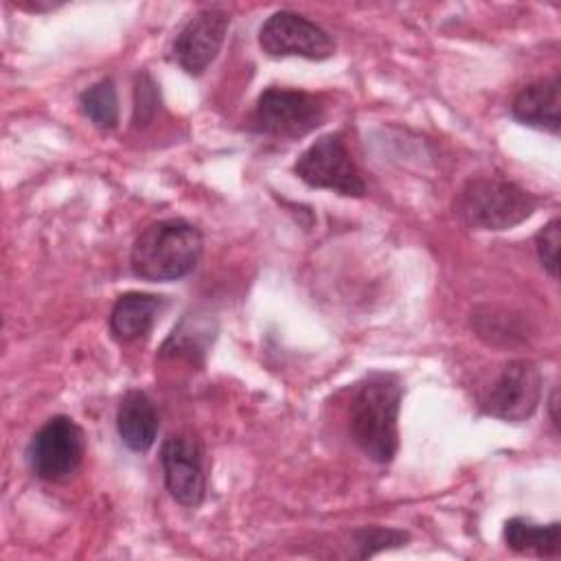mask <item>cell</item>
I'll return each mask as SVG.
<instances>
[{
  "mask_svg": "<svg viewBox=\"0 0 561 561\" xmlns=\"http://www.w3.org/2000/svg\"><path fill=\"white\" fill-rule=\"evenodd\" d=\"M294 173L313 188L335 191L346 197H364L366 184L340 134L320 136L294 162Z\"/></svg>",
  "mask_w": 561,
  "mask_h": 561,
  "instance_id": "8992f818",
  "label": "cell"
},
{
  "mask_svg": "<svg viewBox=\"0 0 561 561\" xmlns=\"http://www.w3.org/2000/svg\"><path fill=\"white\" fill-rule=\"evenodd\" d=\"M160 465L169 495L186 508L199 506L206 493L199 440L184 432L171 434L160 447Z\"/></svg>",
  "mask_w": 561,
  "mask_h": 561,
  "instance_id": "9c48e42d",
  "label": "cell"
},
{
  "mask_svg": "<svg viewBox=\"0 0 561 561\" xmlns=\"http://www.w3.org/2000/svg\"><path fill=\"white\" fill-rule=\"evenodd\" d=\"M79 105L90 123L99 129H114L118 123V99L112 79H101L85 88L79 96Z\"/></svg>",
  "mask_w": 561,
  "mask_h": 561,
  "instance_id": "9a60e30c",
  "label": "cell"
},
{
  "mask_svg": "<svg viewBox=\"0 0 561 561\" xmlns=\"http://www.w3.org/2000/svg\"><path fill=\"white\" fill-rule=\"evenodd\" d=\"M548 405H550V419H552V425L557 427V425H559V416H557V388L552 390Z\"/></svg>",
  "mask_w": 561,
  "mask_h": 561,
  "instance_id": "d6986e66",
  "label": "cell"
},
{
  "mask_svg": "<svg viewBox=\"0 0 561 561\" xmlns=\"http://www.w3.org/2000/svg\"><path fill=\"white\" fill-rule=\"evenodd\" d=\"M158 107H160L158 83L147 70H140L134 79V112H131L134 127L149 125L158 114Z\"/></svg>",
  "mask_w": 561,
  "mask_h": 561,
  "instance_id": "2e32d148",
  "label": "cell"
},
{
  "mask_svg": "<svg viewBox=\"0 0 561 561\" xmlns=\"http://www.w3.org/2000/svg\"><path fill=\"white\" fill-rule=\"evenodd\" d=\"M259 44L270 57L329 59L335 53L333 37L296 11H276L259 28Z\"/></svg>",
  "mask_w": 561,
  "mask_h": 561,
  "instance_id": "52a82bcc",
  "label": "cell"
},
{
  "mask_svg": "<svg viewBox=\"0 0 561 561\" xmlns=\"http://www.w3.org/2000/svg\"><path fill=\"white\" fill-rule=\"evenodd\" d=\"M162 305H164L162 296L142 294V291L123 294L114 302L110 313L112 337L118 342H134L138 337H145L151 331Z\"/></svg>",
  "mask_w": 561,
  "mask_h": 561,
  "instance_id": "4fadbf2b",
  "label": "cell"
},
{
  "mask_svg": "<svg viewBox=\"0 0 561 561\" xmlns=\"http://www.w3.org/2000/svg\"><path fill=\"white\" fill-rule=\"evenodd\" d=\"M504 543L517 554L554 557L559 554V522L535 524L528 517H511L504 524Z\"/></svg>",
  "mask_w": 561,
  "mask_h": 561,
  "instance_id": "5bb4252c",
  "label": "cell"
},
{
  "mask_svg": "<svg viewBox=\"0 0 561 561\" xmlns=\"http://www.w3.org/2000/svg\"><path fill=\"white\" fill-rule=\"evenodd\" d=\"M535 250L539 256L541 267L557 278L559 267V219H550L537 234H535Z\"/></svg>",
  "mask_w": 561,
  "mask_h": 561,
  "instance_id": "ac0fdd59",
  "label": "cell"
},
{
  "mask_svg": "<svg viewBox=\"0 0 561 561\" xmlns=\"http://www.w3.org/2000/svg\"><path fill=\"white\" fill-rule=\"evenodd\" d=\"M355 546H357V557L366 559L373 557L386 548H397L408 541V533L399 528H381V526H364L355 530L353 535Z\"/></svg>",
  "mask_w": 561,
  "mask_h": 561,
  "instance_id": "e0dca14e",
  "label": "cell"
},
{
  "mask_svg": "<svg viewBox=\"0 0 561 561\" xmlns=\"http://www.w3.org/2000/svg\"><path fill=\"white\" fill-rule=\"evenodd\" d=\"M160 421L153 401L142 390H129L116 410V430L123 445L131 451H147L158 434Z\"/></svg>",
  "mask_w": 561,
  "mask_h": 561,
  "instance_id": "7c38bea8",
  "label": "cell"
},
{
  "mask_svg": "<svg viewBox=\"0 0 561 561\" xmlns=\"http://www.w3.org/2000/svg\"><path fill=\"white\" fill-rule=\"evenodd\" d=\"M403 386L394 373L366 375L348 408V427L355 445L375 462H390L399 449V408Z\"/></svg>",
  "mask_w": 561,
  "mask_h": 561,
  "instance_id": "6da1fadb",
  "label": "cell"
},
{
  "mask_svg": "<svg viewBox=\"0 0 561 561\" xmlns=\"http://www.w3.org/2000/svg\"><path fill=\"white\" fill-rule=\"evenodd\" d=\"M204 239L197 226L171 217L149 224L129 252L131 272L151 283L178 280L191 274L202 256Z\"/></svg>",
  "mask_w": 561,
  "mask_h": 561,
  "instance_id": "7a4b0ae2",
  "label": "cell"
},
{
  "mask_svg": "<svg viewBox=\"0 0 561 561\" xmlns=\"http://www.w3.org/2000/svg\"><path fill=\"white\" fill-rule=\"evenodd\" d=\"M537 199L519 184L482 175L469 180L456 197V213L469 226L478 230H506L526 221L535 213Z\"/></svg>",
  "mask_w": 561,
  "mask_h": 561,
  "instance_id": "3957f363",
  "label": "cell"
},
{
  "mask_svg": "<svg viewBox=\"0 0 561 561\" xmlns=\"http://www.w3.org/2000/svg\"><path fill=\"white\" fill-rule=\"evenodd\" d=\"M324 121V105L309 92L267 88L256 99L252 112V127L263 136L300 138L320 127Z\"/></svg>",
  "mask_w": 561,
  "mask_h": 561,
  "instance_id": "277c9868",
  "label": "cell"
},
{
  "mask_svg": "<svg viewBox=\"0 0 561 561\" xmlns=\"http://www.w3.org/2000/svg\"><path fill=\"white\" fill-rule=\"evenodd\" d=\"M85 454V434L81 425L57 414L48 419L31 438L26 447V460L31 471L48 482H57L75 473Z\"/></svg>",
  "mask_w": 561,
  "mask_h": 561,
  "instance_id": "5b68a950",
  "label": "cell"
},
{
  "mask_svg": "<svg viewBox=\"0 0 561 561\" xmlns=\"http://www.w3.org/2000/svg\"><path fill=\"white\" fill-rule=\"evenodd\" d=\"M541 401V373L530 359L508 362L491 383L482 410L489 416L519 423L535 414Z\"/></svg>",
  "mask_w": 561,
  "mask_h": 561,
  "instance_id": "ba28073f",
  "label": "cell"
},
{
  "mask_svg": "<svg viewBox=\"0 0 561 561\" xmlns=\"http://www.w3.org/2000/svg\"><path fill=\"white\" fill-rule=\"evenodd\" d=\"M561 81L559 77L535 81L517 92L511 103V114L515 121L546 129L550 134L559 131L561 125Z\"/></svg>",
  "mask_w": 561,
  "mask_h": 561,
  "instance_id": "8fae6325",
  "label": "cell"
},
{
  "mask_svg": "<svg viewBox=\"0 0 561 561\" xmlns=\"http://www.w3.org/2000/svg\"><path fill=\"white\" fill-rule=\"evenodd\" d=\"M228 24L230 15L224 9L208 7L182 26L173 42V57L186 75L197 77L210 66L224 44Z\"/></svg>",
  "mask_w": 561,
  "mask_h": 561,
  "instance_id": "30bf717a",
  "label": "cell"
}]
</instances>
